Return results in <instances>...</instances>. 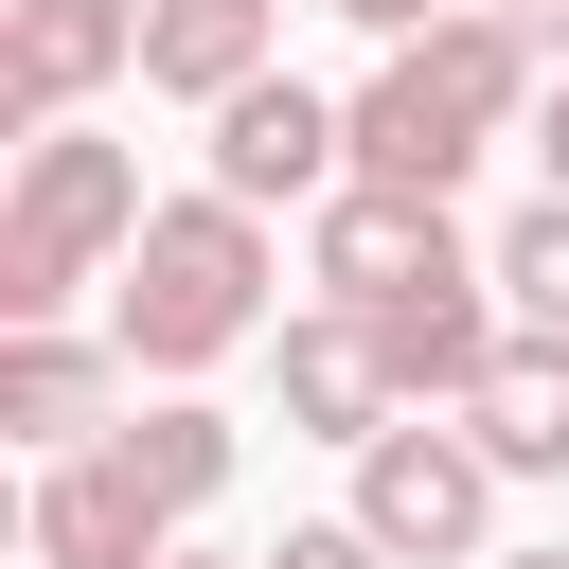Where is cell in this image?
Instances as JSON below:
<instances>
[{
	"label": "cell",
	"mask_w": 569,
	"mask_h": 569,
	"mask_svg": "<svg viewBox=\"0 0 569 569\" xmlns=\"http://www.w3.org/2000/svg\"><path fill=\"white\" fill-rule=\"evenodd\" d=\"M267 284H284V249H267V213L196 178V196H160V213H142V249L107 267V338H124V373H160V391H196L213 356H249V338L284 320Z\"/></svg>",
	"instance_id": "cell-1"
},
{
	"label": "cell",
	"mask_w": 569,
	"mask_h": 569,
	"mask_svg": "<svg viewBox=\"0 0 569 569\" xmlns=\"http://www.w3.org/2000/svg\"><path fill=\"white\" fill-rule=\"evenodd\" d=\"M498 124H533V36H516L498 0H462V18H427V36H373L356 178H391V196H462Z\"/></svg>",
	"instance_id": "cell-2"
},
{
	"label": "cell",
	"mask_w": 569,
	"mask_h": 569,
	"mask_svg": "<svg viewBox=\"0 0 569 569\" xmlns=\"http://www.w3.org/2000/svg\"><path fill=\"white\" fill-rule=\"evenodd\" d=\"M142 213H160V196H142V160H124L89 107L36 124V142H18V196H0V320H71V302L142 249Z\"/></svg>",
	"instance_id": "cell-3"
},
{
	"label": "cell",
	"mask_w": 569,
	"mask_h": 569,
	"mask_svg": "<svg viewBox=\"0 0 569 569\" xmlns=\"http://www.w3.org/2000/svg\"><path fill=\"white\" fill-rule=\"evenodd\" d=\"M356 516L391 533V569H480V551H498V445H480L462 409H445V427L391 409V427L356 445Z\"/></svg>",
	"instance_id": "cell-4"
},
{
	"label": "cell",
	"mask_w": 569,
	"mask_h": 569,
	"mask_svg": "<svg viewBox=\"0 0 569 569\" xmlns=\"http://www.w3.org/2000/svg\"><path fill=\"white\" fill-rule=\"evenodd\" d=\"M196 124H213V196H249V213H320V196L356 178V107L302 89V71H249V89L196 107Z\"/></svg>",
	"instance_id": "cell-5"
},
{
	"label": "cell",
	"mask_w": 569,
	"mask_h": 569,
	"mask_svg": "<svg viewBox=\"0 0 569 569\" xmlns=\"http://www.w3.org/2000/svg\"><path fill=\"white\" fill-rule=\"evenodd\" d=\"M462 267H498V249H462V213H445V196L338 178V196L302 213V284H320V302H409V284H462Z\"/></svg>",
	"instance_id": "cell-6"
},
{
	"label": "cell",
	"mask_w": 569,
	"mask_h": 569,
	"mask_svg": "<svg viewBox=\"0 0 569 569\" xmlns=\"http://www.w3.org/2000/svg\"><path fill=\"white\" fill-rule=\"evenodd\" d=\"M18 551H36V569H160V551H178V498H160L124 445H53L36 498H18Z\"/></svg>",
	"instance_id": "cell-7"
},
{
	"label": "cell",
	"mask_w": 569,
	"mask_h": 569,
	"mask_svg": "<svg viewBox=\"0 0 569 569\" xmlns=\"http://www.w3.org/2000/svg\"><path fill=\"white\" fill-rule=\"evenodd\" d=\"M142 71V0H0V124H71L89 89Z\"/></svg>",
	"instance_id": "cell-8"
},
{
	"label": "cell",
	"mask_w": 569,
	"mask_h": 569,
	"mask_svg": "<svg viewBox=\"0 0 569 569\" xmlns=\"http://www.w3.org/2000/svg\"><path fill=\"white\" fill-rule=\"evenodd\" d=\"M124 427V338H71V320H0V445H107Z\"/></svg>",
	"instance_id": "cell-9"
},
{
	"label": "cell",
	"mask_w": 569,
	"mask_h": 569,
	"mask_svg": "<svg viewBox=\"0 0 569 569\" xmlns=\"http://www.w3.org/2000/svg\"><path fill=\"white\" fill-rule=\"evenodd\" d=\"M356 320H373V356H391V391H409V409H462V391H480V356L516 338L498 267H462V284H409V302H356Z\"/></svg>",
	"instance_id": "cell-10"
},
{
	"label": "cell",
	"mask_w": 569,
	"mask_h": 569,
	"mask_svg": "<svg viewBox=\"0 0 569 569\" xmlns=\"http://www.w3.org/2000/svg\"><path fill=\"white\" fill-rule=\"evenodd\" d=\"M267 356H284V427H302V445H373V427L409 409L356 302H302V320H267Z\"/></svg>",
	"instance_id": "cell-11"
},
{
	"label": "cell",
	"mask_w": 569,
	"mask_h": 569,
	"mask_svg": "<svg viewBox=\"0 0 569 569\" xmlns=\"http://www.w3.org/2000/svg\"><path fill=\"white\" fill-rule=\"evenodd\" d=\"M267 36H284V0H142V89L160 107H231L249 71H284Z\"/></svg>",
	"instance_id": "cell-12"
},
{
	"label": "cell",
	"mask_w": 569,
	"mask_h": 569,
	"mask_svg": "<svg viewBox=\"0 0 569 569\" xmlns=\"http://www.w3.org/2000/svg\"><path fill=\"white\" fill-rule=\"evenodd\" d=\"M462 427L498 445V480H569V338H498L480 356V391H462Z\"/></svg>",
	"instance_id": "cell-13"
},
{
	"label": "cell",
	"mask_w": 569,
	"mask_h": 569,
	"mask_svg": "<svg viewBox=\"0 0 569 569\" xmlns=\"http://www.w3.org/2000/svg\"><path fill=\"white\" fill-rule=\"evenodd\" d=\"M107 445H124V462H142L178 516H213V498H231V462H249V445H231V409H196V391H142Z\"/></svg>",
	"instance_id": "cell-14"
},
{
	"label": "cell",
	"mask_w": 569,
	"mask_h": 569,
	"mask_svg": "<svg viewBox=\"0 0 569 569\" xmlns=\"http://www.w3.org/2000/svg\"><path fill=\"white\" fill-rule=\"evenodd\" d=\"M498 302H516L533 338H569V196H533V213L498 231Z\"/></svg>",
	"instance_id": "cell-15"
},
{
	"label": "cell",
	"mask_w": 569,
	"mask_h": 569,
	"mask_svg": "<svg viewBox=\"0 0 569 569\" xmlns=\"http://www.w3.org/2000/svg\"><path fill=\"white\" fill-rule=\"evenodd\" d=\"M267 569H391V533L338 498V516H284V533H267Z\"/></svg>",
	"instance_id": "cell-16"
},
{
	"label": "cell",
	"mask_w": 569,
	"mask_h": 569,
	"mask_svg": "<svg viewBox=\"0 0 569 569\" xmlns=\"http://www.w3.org/2000/svg\"><path fill=\"white\" fill-rule=\"evenodd\" d=\"M356 36H427V18H462V0H338Z\"/></svg>",
	"instance_id": "cell-17"
},
{
	"label": "cell",
	"mask_w": 569,
	"mask_h": 569,
	"mask_svg": "<svg viewBox=\"0 0 569 569\" xmlns=\"http://www.w3.org/2000/svg\"><path fill=\"white\" fill-rule=\"evenodd\" d=\"M533 160H551V196H569V71L533 89Z\"/></svg>",
	"instance_id": "cell-18"
},
{
	"label": "cell",
	"mask_w": 569,
	"mask_h": 569,
	"mask_svg": "<svg viewBox=\"0 0 569 569\" xmlns=\"http://www.w3.org/2000/svg\"><path fill=\"white\" fill-rule=\"evenodd\" d=\"M498 18H516V36H533V53L569 71V0H498Z\"/></svg>",
	"instance_id": "cell-19"
},
{
	"label": "cell",
	"mask_w": 569,
	"mask_h": 569,
	"mask_svg": "<svg viewBox=\"0 0 569 569\" xmlns=\"http://www.w3.org/2000/svg\"><path fill=\"white\" fill-rule=\"evenodd\" d=\"M160 569H267V551H160Z\"/></svg>",
	"instance_id": "cell-20"
},
{
	"label": "cell",
	"mask_w": 569,
	"mask_h": 569,
	"mask_svg": "<svg viewBox=\"0 0 569 569\" xmlns=\"http://www.w3.org/2000/svg\"><path fill=\"white\" fill-rule=\"evenodd\" d=\"M480 569H569V551H480Z\"/></svg>",
	"instance_id": "cell-21"
}]
</instances>
